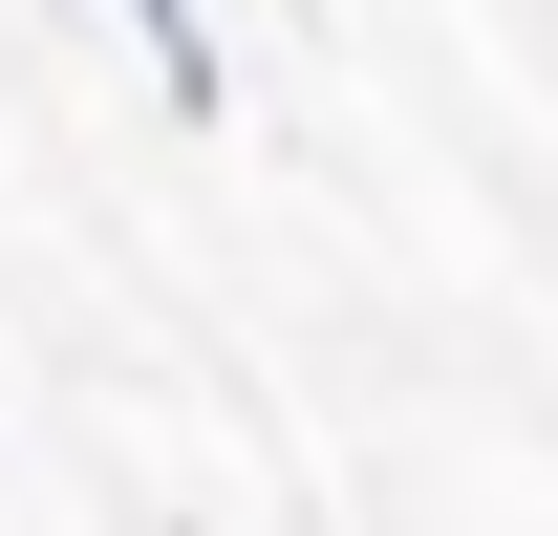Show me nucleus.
Masks as SVG:
<instances>
[{
	"label": "nucleus",
	"instance_id": "nucleus-1",
	"mask_svg": "<svg viewBox=\"0 0 558 536\" xmlns=\"http://www.w3.org/2000/svg\"><path fill=\"white\" fill-rule=\"evenodd\" d=\"M108 22L150 44V108H215V22H194V0H108Z\"/></svg>",
	"mask_w": 558,
	"mask_h": 536
}]
</instances>
